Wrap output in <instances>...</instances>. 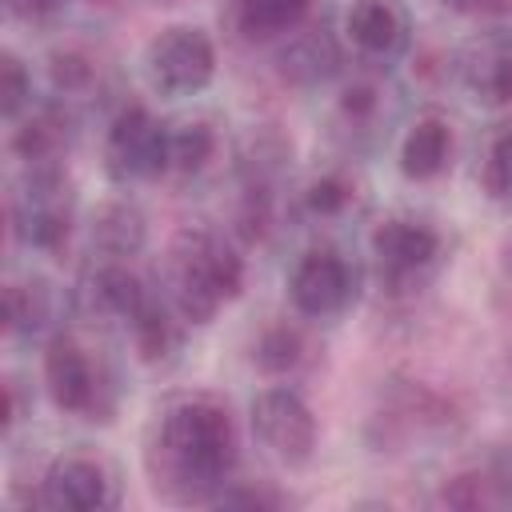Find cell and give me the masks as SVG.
Returning a JSON list of instances; mask_svg holds the SVG:
<instances>
[{"instance_id":"e0dca14e","label":"cell","mask_w":512,"mask_h":512,"mask_svg":"<svg viewBox=\"0 0 512 512\" xmlns=\"http://www.w3.org/2000/svg\"><path fill=\"white\" fill-rule=\"evenodd\" d=\"M68 148V112L48 104V108H36L20 120V128L12 132V152L28 164V168H48V164H60Z\"/></svg>"},{"instance_id":"ffe728a7","label":"cell","mask_w":512,"mask_h":512,"mask_svg":"<svg viewBox=\"0 0 512 512\" xmlns=\"http://www.w3.org/2000/svg\"><path fill=\"white\" fill-rule=\"evenodd\" d=\"M220 148V136L208 120H184V124H172V136H168V156H172V172L180 176H196L208 168V160L216 156Z\"/></svg>"},{"instance_id":"3957f363","label":"cell","mask_w":512,"mask_h":512,"mask_svg":"<svg viewBox=\"0 0 512 512\" xmlns=\"http://www.w3.org/2000/svg\"><path fill=\"white\" fill-rule=\"evenodd\" d=\"M44 384L60 412H72L80 420H108L116 404V384L100 356L72 332H52L44 348Z\"/></svg>"},{"instance_id":"83f0119b","label":"cell","mask_w":512,"mask_h":512,"mask_svg":"<svg viewBox=\"0 0 512 512\" xmlns=\"http://www.w3.org/2000/svg\"><path fill=\"white\" fill-rule=\"evenodd\" d=\"M8 8H12L16 16H24V20H48V16L64 12L68 0H8Z\"/></svg>"},{"instance_id":"8fae6325","label":"cell","mask_w":512,"mask_h":512,"mask_svg":"<svg viewBox=\"0 0 512 512\" xmlns=\"http://www.w3.org/2000/svg\"><path fill=\"white\" fill-rule=\"evenodd\" d=\"M440 244H444L440 232L416 216H388L372 228V240H368L372 264L388 284H404L424 268H432L440 256Z\"/></svg>"},{"instance_id":"cb8c5ba5","label":"cell","mask_w":512,"mask_h":512,"mask_svg":"<svg viewBox=\"0 0 512 512\" xmlns=\"http://www.w3.org/2000/svg\"><path fill=\"white\" fill-rule=\"evenodd\" d=\"M480 188L488 200H512V128L492 132L480 164Z\"/></svg>"},{"instance_id":"d6986e66","label":"cell","mask_w":512,"mask_h":512,"mask_svg":"<svg viewBox=\"0 0 512 512\" xmlns=\"http://www.w3.org/2000/svg\"><path fill=\"white\" fill-rule=\"evenodd\" d=\"M312 0H236V28L248 40L288 36L304 24Z\"/></svg>"},{"instance_id":"4fadbf2b","label":"cell","mask_w":512,"mask_h":512,"mask_svg":"<svg viewBox=\"0 0 512 512\" xmlns=\"http://www.w3.org/2000/svg\"><path fill=\"white\" fill-rule=\"evenodd\" d=\"M184 324L188 320L176 312V304L152 292L132 312V320L124 328H128V336H132V344H136L144 364H172L180 356V348H184Z\"/></svg>"},{"instance_id":"277c9868","label":"cell","mask_w":512,"mask_h":512,"mask_svg":"<svg viewBox=\"0 0 512 512\" xmlns=\"http://www.w3.org/2000/svg\"><path fill=\"white\" fill-rule=\"evenodd\" d=\"M76 224V196L60 164L28 168L20 192L12 196V232L24 248L60 252Z\"/></svg>"},{"instance_id":"52a82bcc","label":"cell","mask_w":512,"mask_h":512,"mask_svg":"<svg viewBox=\"0 0 512 512\" xmlns=\"http://www.w3.org/2000/svg\"><path fill=\"white\" fill-rule=\"evenodd\" d=\"M252 432L264 444L268 456H276L284 468H304L316 452V416L308 400L288 384H268L252 396L248 408Z\"/></svg>"},{"instance_id":"5bb4252c","label":"cell","mask_w":512,"mask_h":512,"mask_svg":"<svg viewBox=\"0 0 512 512\" xmlns=\"http://www.w3.org/2000/svg\"><path fill=\"white\" fill-rule=\"evenodd\" d=\"M84 292H88L92 312L112 316V320H124V324H128L132 312L152 296V288L128 268V260H108V256H100V260L88 268Z\"/></svg>"},{"instance_id":"7a4b0ae2","label":"cell","mask_w":512,"mask_h":512,"mask_svg":"<svg viewBox=\"0 0 512 512\" xmlns=\"http://www.w3.org/2000/svg\"><path fill=\"white\" fill-rule=\"evenodd\" d=\"M244 288V256L212 224H184L168 248V300L188 324H208Z\"/></svg>"},{"instance_id":"d4e9b609","label":"cell","mask_w":512,"mask_h":512,"mask_svg":"<svg viewBox=\"0 0 512 512\" xmlns=\"http://www.w3.org/2000/svg\"><path fill=\"white\" fill-rule=\"evenodd\" d=\"M300 352H304V340L288 324H272L256 340V364L264 372H288V368H296L300 364Z\"/></svg>"},{"instance_id":"7c38bea8","label":"cell","mask_w":512,"mask_h":512,"mask_svg":"<svg viewBox=\"0 0 512 512\" xmlns=\"http://www.w3.org/2000/svg\"><path fill=\"white\" fill-rule=\"evenodd\" d=\"M344 32L360 56L396 60L412 44V16L400 0H352Z\"/></svg>"},{"instance_id":"44dd1931","label":"cell","mask_w":512,"mask_h":512,"mask_svg":"<svg viewBox=\"0 0 512 512\" xmlns=\"http://www.w3.org/2000/svg\"><path fill=\"white\" fill-rule=\"evenodd\" d=\"M356 196H360L356 180L348 172L332 168V172H320V176L308 180V188H304V212L312 220H340V216H348L356 208Z\"/></svg>"},{"instance_id":"7402d4cb","label":"cell","mask_w":512,"mask_h":512,"mask_svg":"<svg viewBox=\"0 0 512 512\" xmlns=\"http://www.w3.org/2000/svg\"><path fill=\"white\" fill-rule=\"evenodd\" d=\"M280 64H284V76L300 80V84H316L332 72L336 64V44L324 36V32H304L296 36L284 52H280Z\"/></svg>"},{"instance_id":"484cf974","label":"cell","mask_w":512,"mask_h":512,"mask_svg":"<svg viewBox=\"0 0 512 512\" xmlns=\"http://www.w3.org/2000/svg\"><path fill=\"white\" fill-rule=\"evenodd\" d=\"M32 108V72L16 52L0 56V112L4 120H20V112Z\"/></svg>"},{"instance_id":"5b68a950","label":"cell","mask_w":512,"mask_h":512,"mask_svg":"<svg viewBox=\"0 0 512 512\" xmlns=\"http://www.w3.org/2000/svg\"><path fill=\"white\" fill-rule=\"evenodd\" d=\"M144 76L160 96H196L216 76V44L196 24H172L144 48Z\"/></svg>"},{"instance_id":"9a60e30c","label":"cell","mask_w":512,"mask_h":512,"mask_svg":"<svg viewBox=\"0 0 512 512\" xmlns=\"http://www.w3.org/2000/svg\"><path fill=\"white\" fill-rule=\"evenodd\" d=\"M56 316H60V296L48 280L24 276V280H12L4 288V328H8V336H24V340L44 336V332H52Z\"/></svg>"},{"instance_id":"ac0fdd59","label":"cell","mask_w":512,"mask_h":512,"mask_svg":"<svg viewBox=\"0 0 512 512\" xmlns=\"http://www.w3.org/2000/svg\"><path fill=\"white\" fill-rule=\"evenodd\" d=\"M92 248L108 260H128L144 248V212L132 200H108L92 216Z\"/></svg>"},{"instance_id":"603a6c76","label":"cell","mask_w":512,"mask_h":512,"mask_svg":"<svg viewBox=\"0 0 512 512\" xmlns=\"http://www.w3.org/2000/svg\"><path fill=\"white\" fill-rule=\"evenodd\" d=\"M380 112H384V88L376 80H352V84L340 88L336 116L344 120V128L368 132V128L380 124Z\"/></svg>"},{"instance_id":"9c48e42d","label":"cell","mask_w":512,"mask_h":512,"mask_svg":"<svg viewBox=\"0 0 512 512\" xmlns=\"http://www.w3.org/2000/svg\"><path fill=\"white\" fill-rule=\"evenodd\" d=\"M456 76L480 108L488 112L508 108L512 104V28L496 24L468 36L456 52Z\"/></svg>"},{"instance_id":"ba28073f","label":"cell","mask_w":512,"mask_h":512,"mask_svg":"<svg viewBox=\"0 0 512 512\" xmlns=\"http://www.w3.org/2000/svg\"><path fill=\"white\" fill-rule=\"evenodd\" d=\"M360 272L340 248H308L288 272V300L308 320H328L352 308Z\"/></svg>"},{"instance_id":"8992f818","label":"cell","mask_w":512,"mask_h":512,"mask_svg":"<svg viewBox=\"0 0 512 512\" xmlns=\"http://www.w3.org/2000/svg\"><path fill=\"white\" fill-rule=\"evenodd\" d=\"M168 136H172V124H164L148 104H124L112 116L108 140H104V164L112 180L128 184V180L164 176L172 168Z\"/></svg>"},{"instance_id":"30bf717a","label":"cell","mask_w":512,"mask_h":512,"mask_svg":"<svg viewBox=\"0 0 512 512\" xmlns=\"http://www.w3.org/2000/svg\"><path fill=\"white\" fill-rule=\"evenodd\" d=\"M36 500L44 508H72V512H96L116 504V472L108 460L92 452H64L56 456L44 476Z\"/></svg>"},{"instance_id":"6da1fadb","label":"cell","mask_w":512,"mask_h":512,"mask_svg":"<svg viewBox=\"0 0 512 512\" xmlns=\"http://www.w3.org/2000/svg\"><path fill=\"white\" fill-rule=\"evenodd\" d=\"M144 468L160 496L216 504L236 468V424L228 408L208 396H176L156 408L144 440Z\"/></svg>"},{"instance_id":"2e32d148","label":"cell","mask_w":512,"mask_h":512,"mask_svg":"<svg viewBox=\"0 0 512 512\" xmlns=\"http://www.w3.org/2000/svg\"><path fill=\"white\" fill-rule=\"evenodd\" d=\"M452 160V124L444 116H420L400 140V172L416 184L436 180Z\"/></svg>"},{"instance_id":"4316f807","label":"cell","mask_w":512,"mask_h":512,"mask_svg":"<svg viewBox=\"0 0 512 512\" xmlns=\"http://www.w3.org/2000/svg\"><path fill=\"white\" fill-rule=\"evenodd\" d=\"M448 12L456 16H472V20H496V16H512V0H440Z\"/></svg>"}]
</instances>
